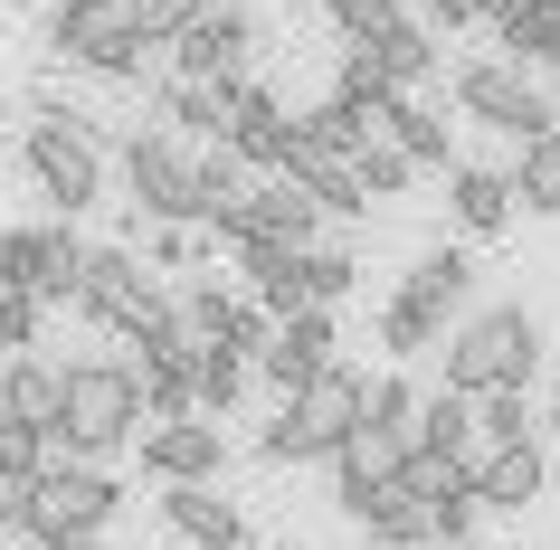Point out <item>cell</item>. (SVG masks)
Returning <instances> with one entry per match:
<instances>
[{"mask_svg":"<svg viewBox=\"0 0 560 550\" xmlns=\"http://www.w3.org/2000/svg\"><path fill=\"white\" fill-rule=\"evenodd\" d=\"M475 436V399H456V389H428V408H418V446H466Z\"/></svg>","mask_w":560,"mask_h":550,"instance_id":"cell-37","label":"cell"},{"mask_svg":"<svg viewBox=\"0 0 560 550\" xmlns=\"http://www.w3.org/2000/svg\"><path fill=\"white\" fill-rule=\"evenodd\" d=\"M247 379H257L247 351H219V342H209V351H200V418H229V408L247 399Z\"/></svg>","mask_w":560,"mask_h":550,"instance_id":"cell-33","label":"cell"},{"mask_svg":"<svg viewBox=\"0 0 560 550\" xmlns=\"http://www.w3.org/2000/svg\"><path fill=\"white\" fill-rule=\"evenodd\" d=\"M295 143L304 152H332V162H361V143H381V133H371L342 95H324V105H304V115H295Z\"/></svg>","mask_w":560,"mask_h":550,"instance_id":"cell-28","label":"cell"},{"mask_svg":"<svg viewBox=\"0 0 560 550\" xmlns=\"http://www.w3.org/2000/svg\"><path fill=\"white\" fill-rule=\"evenodd\" d=\"M219 351H247V361H266V351H276V314H266V304H237L229 332H219Z\"/></svg>","mask_w":560,"mask_h":550,"instance_id":"cell-44","label":"cell"},{"mask_svg":"<svg viewBox=\"0 0 560 550\" xmlns=\"http://www.w3.org/2000/svg\"><path fill=\"white\" fill-rule=\"evenodd\" d=\"M304 285H314V304L332 314V304L361 285V257H352V247H304Z\"/></svg>","mask_w":560,"mask_h":550,"instance_id":"cell-39","label":"cell"},{"mask_svg":"<svg viewBox=\"0 0 560 550\" xmlns=\"http://www.w3.org/2000/svg\"><path fill=\"white\" fill-rule=\"evenodd\" d=\"M257 48H266V38H257V10L237 0V10H200V30L180 38L172 58H180V77H247Z\"/></svg>","mask_w":560,"mask_h":550,"instance_id":"cell-14","label":"cell"},{"mask_svg":"<svg viewBox=\"0 0 560 550\" xmlns=\"http://www.w3.org/2000/svg\"><path fill=\"white\" fill-rule=\"evenodd\" d=\"M276 180H295V190L324 209V219H371V190H361V172H352V162H332V152H304V143H295Z\"/></svg>","mask_w":560,"mask_h":550,"instance_id":"cell-21","label":"cell"},{"mask_svg":"<svg viewBox=\"0 0 560 550\" xmlns=\"http://www.w3.org/2000/svg\"><path fill=\"white\" fill-rule=\"evenodd\" d=\"M209 10H237V0H209Z\"/></svg>","mask_w":560,"mask_h":550,"instance_id":"cell-51","label":"cell"},{"mask_svg":"<svg viewBox=\"0 0 560 550\" xmlns=\"http://www.w3.org/2000/svg\"><path fill=\"white\" fill-rule=\"evenodd\" d=\"M86 237H77V219H48V276H38V304H77V285H86Z\"/></svg>","mask_w":560,"mask_h":550,"instance_id":"cell-32","label":"cell"},{"mask_svg":"<svg viewBox=\"0 0 560 550\" xmlns=\"http://www.w3.org/2000/svg\"><path fill=\"white\" fill-rule=\"evenodd\" d=\"M418 408H428V389H418V379H371V418H361V428H399V436H418Z\"/></svg>","mask_w":560,"mask_h":550,"instance_id":"cell-40","label":"cell"},{"mask_svg":"<svg viewBox=\"0 0 560 550\" xmlns=\"http://www.w3.org/2000/svg\"><path fill=\"white\" fill-rule=\"evenodd\" d=\"M285 550H314V541H285Z\"/></svg>","mask_w":560,"mask_h":550,"instance_id":"cell-52","label":"cell"},{"mask_svg":"<svg viewBox=\"0 0 560 550\" xmlns=\"http://www.w3.org/2000/svg\"><path fill=\"white\" fill-rule=\"evenodd\" d=\"M446 389L456 399H503V389H532L541 371V314L532 304H475L456 332H446Z\"/></svg>","mask_w":560,"mask_h":550,"instance_id":"cell-1","label":"cell"},{"mask_svg":"<svg viewBox=\"0 0 560 550\" xmlns=\"http://www.w3.org/2000/svg\"><path fill=\"white\" fill-rule=\"evenodd\" d=\"M20 162H30L38 200H58L67 219L105 200V124L95 115H38L20 133Z\"/></svg>","mask_w":560,"mask_h":550,"instance_id":"cell-4","label":"cell"},{"mask_svg":"<svg viewBox=\"0 0 560 550\" xmlns=\"http://www.w3.org/2000/svg\"><path fill=\"white\" fill-rule=\"evenodd\" d=\"M361 418H371V379L332 361V371L314 379V389H295V399L266 418L257 456H266V465H314V456L332 465V456H342V446L361 436Z\"/></svg>","mask_w":560,"mask_h":550,"instance_id":"cell-2","label":"cell"},{"mask_svg":"<svg viewBox=\"0 0 560 550\" xmlns=\"http://www.w3.org/2000/svg\"><path fill=\"white\" fill-rule=\"evenodd\" d=\"M361 58L381 67V77H389V86H399V95H418V86H428V77H438V67H446V38L428 30V20H389V30L371 38Z\"/></svg>","mask_w":560,"mask_h":550,"instance_id":"cell-20","label":"cell"},{"mask_svg":"<svg viewBox=\"0 0 560 550\" xmlns=\"http://www.w3.org/2000/svg\"><path fill=\"white\" fill-rule=\"evenodd\" d=\"M438 550H485V541H438Z\"/></svg>","mask_w":560,"mask_h":550,"instance_id":"cell-49","label":"cell"},{"mask_svg":"<svg viewBox=\"0 0 560 550\" xmlns=\"http://www.w3.org/2000/svg\"><path fill=\"white\" fill-rule=\"evenodd\" d=\"M314 229H324V209L304 200L295 180H266V190H247V200H229L219 219H209V237L219 247H314Z\"/></svg>","mask_w":560,"mask_h":550,"instance_id":"cell-10","label":"cell"},{"mask_svg":"<svg viewBox=\"0 0 560 550\" xmlns=\"http://www.w3.org/2000/svg\"><path fill=\"white\" fill-rule=\"evenodd\" d=\"M352 531H371L381 550H438V513H428L409 484H381V493L352 513Z\"/></svg>","mask_w":560,"mask_h":550,"instance_id":"cell-23","label":"cell"},{"mask_svg":"<svg viewBox=\"0 0 560 550\" xmlns=\"http://www.w3.org/2000/svg\"><path fill=\"white\" fill-rule=\"evenodd\" d=\"M314 10H332V0H314Z\"/></svg>","mask_w":560,"mask_h":550,"instance_id":"cell-55","label":"cell"},{"mask_svg":"<svg viewBox=\"0 0 560 550\" xmlns=\"http://www.w3.org/2000/svg\"><path fill=\"white\" fill-rule=\"evenodd\" d=\"M229 152L237 162H257V172H285V152H295V115H285V95L276 86H237V115H229Z\"/></svg>","mask_w":560,"mask_h":550,"instance_id":"cell-17","label":"cell"},{"mask_svg":"<svg viewBox=\"0 0 560 550\" xmlns=\"http://www.w3.org/2000/svg\"><path fill=\"white\" fill-rule=\"evenodd\" d=\"M332 351H342V332H332V314L314 304V314L276 323V351L257 361V379H266V389H285V399H295V389H314V379L332 371Z\"/></svg>","mask_w":560,"mask_h":550,"instance_id":"cell-13","label":"cell"},{"mask_svg":"<svg viewBox=\"0 0 560 550\" xmlns=\"http://www.w3.org/2000/svg\"><path fill=\"white\" fill-rule=\"evenodd\" d=\"M200 10L209 0H133V38L143 48H180V38L200 30Z\"/></svg>","mask_w":560,"mask_h":550,"instance_id":"cell-35","label":"cell"},{"mask_svg":"<svg viewBox=\"0 0 560 550\" xmlns=\"http://www.w3.org/2000/svg\"><path fill=\"white\" fill-rule=\"evenodd\" d=\"M475 20H485V0H428V30H438V38L475 30Z\"/></svg>","mask_w":560,"mask_h":550,"instance_id":"cell-45","label":"cell"},{"mask_svg":"<svg viewBox=\"0 0 560 550\" xmlns=\"http://www.w3.org/2000/svg\"><path fill=\"white\" fill-rule=\"evenodd\" d=\"M124 513V484L105 475V465H67V475H48V484H30V541H105V522Z\"/></svg>","mask_w":560,"mask_h":550,"instance_id":"cell-9","label":"cell"},{"mask_svg":"<svg viewBox=\"0 0 560 550\" xmlns=\"http://www.w3.org/2000/svg\"><path fill=\"white\" fill-rule=\"evenodd\" d=\"M399 10H409V0H399ZM418 10H428V0H418Z\"/></svg>","mask_w":560,"mask_h":550,"instance_id":"cell-54","label":"cell"},{"mask_svg":"<svg viewBox=\"0 0 560 550\" xmlns=\"http://www.w3.org/2000/svg\"><path fill=\"white\" fill-rule=\"evenodd\" d=\"M162 522H172L180 541H200V550H247V513L219 484H162Z\"/></svg>","mask_w":560,"mask_h":550,"instance_id":"cell-19","label":"cell"},{"mask_svg":"<svg viewBox=\"0 0 560 550\" xmlns=\"http://www.w3.org/2000/svg\"><path fill=\"white\" fill-rule=\"evenodd\" d=\"M494 48L513 67H560V20H551V10H503V20H494Z\"/></svg>","mask_w":560,"mask_h":550,"instance_id":"cell-30","label":"cell"},{"mask_svg":"<svg viewBox=\"0 0 560 550\" xmlns=\"http://www.w3.org/2000/svg\"><path fill=\"white\" fill-rule=\"evenodd\" d=\"M399 484H409L428 513H446V503H475V475H466V456H456V446H409Z\"/></svg>","mask_w":560,"mask_h":550,"instance_id":"cell-27","label":"cell"},{"mask_svg":"<svg viewBox=\"0 0 560 550\" xmlns=\"http://www.w3.org/2000/svg\"><path fill=\"white\" fill-rule=\"evenodd\" d=\"M38 332H48V304H38V294H10V285H0V351L20 361V351H38Z\"/></svg>","mask_w":560,"mask_h":550,"instance_id":"cell-42","label":"cell"},{"mask_svg":"<svg viewBox=\"0 0 560 550\" xmlns=\"http://www.w3.org/2000/svg\"><path fill=\"white\" fill-rule=\"evenodd\" d=\"M38 276H48V229H0V285L38 294Z\"/></svg>","mask_w":560,"mask_h":550,"instance_id":"cell-36","label":"cell"},{"mask_svg":"<svg viewBox=\"0 0 560 550\" xmlns=\"http://www.w3.org/2000/svg\"><path fill=\"white\" fill-rule=\"evenodd\" d=\"M389 143L409 152L418 172H456V133H446V115L438 105H428V95H399V105H389V124H381Z\"/></svg>","mask_w":560,"mask_h":550,"instance_id":"cell-25","label":"cell"},{"mask_svg":"<svg viewBox=\"0 0 560 550\" xmlns=\"http://www.w3.org/2000/svg\"><path fill=\"white\" fill-rule=\"evenodd\" d=\"M172 314H180V332H190V351H209V342H219V332H229L237 294L219 285V276H190V285L172 294Z\"/></svg>","mask_w":560,"mask_h":550,"instance_id":"cell-29","label":"cell"},{"mask_svg":"<svg viewBox=\"0 0 560 550\" xmlns=\"http://www.w3.org/2000/svg\"><path fill=\"white\" fill-rule=\"evenodd\" d=\"M143 379H133V361H67V418L58 436L77 446V465H115L133 436H143Z\"/></svg>","mask_w":560,"mask_h":550,"instance_id":"cell-3","label":"cell"},{"mask_svg":"<svg viewBox=\"0 0 560 550\" xmlns=\"http://www.w3.org/2000/svg\"><path fill=\"white\" fill-rule=\"evenodd\" d=\"M38 10H58V0H38Z\"/></svg>","mask_w":560,"mask_h":550,"instance_id":"cell-53","label":"cell"},{"mask_svg":"<svg viewBox=\"0 0 560 550\" xmlns=\"http://www.w3.org/2000/svg\"><path fill=\"white\" fill-rule=\"evenodd\" d=\"M133 379H143V418L152 428L200 418V361H133Z\"/></svg>","mask_w":560,"mask_h":550,"instance_id":"cell-26","label":"cell"},{"mask_svg":"<svg viewBox=\"0 0 560 550\" xmlns=\"http://www.w3.org/2000/svg\"><path fill=\"white\" fill-rule=\"evenodd\" d=\"M77 314L133 342V332H152V323L172 314V294H162V276L143 266V247H95V257H86V285H77Z\"/></svg>","mask_w":560,"mask_h":550,"instance_id":"cell-8","label":"cell"},{"mask_svg":"<svg viewBox=\"0 0 560 550\" xmlns=\"http://www.w3.org/2000/svg\"><path fill=\"white\" fill-rule=\"evenodd\" d=\"M0 418H10V428H48V436H58V418H67V361H48V351L0 361Z\"/></svg>","mask_w":560,"mask_h":550,"instance_id":"cell-16","label":"cell"},{"mask_svg":"<svg viewBox=\"0 0 560 550\" xmlns=\"http://www.w3.org/2000/svg\"><path fill=\"white\" fill-rule=\"evenodd\" d=\"M513 200H523L532 219H560V133L513 152Z\"/></svg>","mask_w":560,"mask_h":550,"instance_id":"cell-31","label":"cell"},{"mask_svg":"<svg viewBox=\"0 0 560 550\" xmlns=\"http://www.w3.org/2000/svg\"><path fill=\"white\" fill-rule=\"evenodd\" d=\"M143 475L152 484H219L229 475V428L219 418H180V428H143Z\"/></svg>","mask_w":560,"mask_h":550,"instance_id":"cell-11","label":"cell"},{"mask_svg":"<svg viewBox=\"0 0 560 550\" xmlns=\"http://www.w3.org/2000/svg\"><path fill=\"white\" fill-rule=\"evenodd\" d=\"M389 20H409V10H399V0H332V30H342V48H371Z\"/></svg>","mask_w":560,"mask_h":550,"instance_id":"cell-43","label":"cell"},{"mask_svg":"<svg viewBox=\"0 0 560 550\" xmlns=\"http://www.w3.org/2000/svg\"><path fill=\"white\" fill-rule=\"evenodd\" d=\"M381 351H389V361H418V351H446V332L418 314V304H399V294H389V304H381Z\"/></svg>","mask_w":560,"mask_h":550,"instance_id":"cell-34","label":"cell"},{"mask_svg":"<svg viewBox=\"0 0 560 550\" xmlns=\"http://www.w3.org/2000/svg\"><path fill=\"white\" fill-rule=\"evenodd\" d=\"M124 190H133V209L162 219V229H209L200 152H180V133H162V124H133V133H124Z\"/></svg>","mask_w":560,"mask_h":550,"instance_id":"cell-5","label":"cell"},{"mask_svg":"<svg viewBox=\"0 0 560 550\" xmlns=\"http://www.w3.org/2000/svg\"><path fill=\"white\" fill-rule=\"evenodd\" d=\"M48 48L67 67H86V77H115V86H133L143 58H152L133 38V0H58L48 10Z\"/></svg>","mask_w":560,"mask_h":550,"instance_id":"cell-7","label":"cell"},{"mask_svg":"<svg viewBox=\"0 0 560 550\" xmlns=\"http://www.w3.org/2000/svg\"><path fill=\"white\" fill-rule=\"evenodd\" d=\"M352 172H361V190H371V200H399V190L418 180V162L381 133V143H361V162H352Z\"/></svg>","mask_w":560,"mask_h":550,"instance_id":"cell-38","label":"cell"},{"mask_svg":"<svg viewBox=\"0 0 560 550\" xmlns=\"http://www.w3.org/2000/svg\"><path fill=\"white\" fill-rule=\"evenodd\" d=\"M513 209H523L513 200V162H456V172H446V219L466 237H503Z\"/></svg>","mask_w":560,"mask_h":550,"instance_id":"cell-15","label":"cell"},{"mask_svg":"<svg viewBox=\"0 0 560 550\" xmlns=\"http://www.w3.org/2000/svg\"><path fill=\"white\" fill-rule=\"evenodd\" d=\"M503 10H541V0H485V20H503Z\"/></svg>","mask_w":560,"mask_h":550,"instance_id":"cell-46","label":"cell"},{"mask_svg":"<svg viewBox=\"0 0 560 550\" xmlns=\"http://www.w3.org/2000/svg\"><path fill=\"white\" fill-rule=\"evenodd\" d=\"M475 493H485V513H532V503L551 493V456H541V436L503 446V456L475 475Z\"/></svg>","mask_w":560,"mask_h":550,"instance_id":"cell-22","label":"cell"},{"mask_svg":"<svg viewBox=\"0 0 560 550\" xmlns=\"http://www.w3.org/2000/svg\"><path fill=\"white\" fill-rule=\"evenodd\" d=\"M209 229H162V219H143V266L152 276H180V266H200Z\"/></svg>","mask_w":560,"mask_h":550,"instance_id":"cell-41","label":"cell"},{"mask_svg":"<svg viewBox=\"0 0 560 550\" xmlns=\"http://www.w3.org/2000/svg\"><path fill=\"white\" fill-rule=\"evenodd\" d=\"M30 550H105V541H30Z\"/></svg>","mask_w":560,"mask_h":550,"instance_id":"cell-47","label":"cell"},{"mask_svg":"<svg viewBox=\"0 0 560 550\" xmlns=\"http://www.w3.org/2000/svg\"><path fill=\"white\" fill-rule=\"evenodd\" d=\"M399 304H418L438 332H456V323L475 314V257H466V247H446V237H438V247H418V266L399 276Z\"/></svg>","mask_w":560,"mask_h":550,"instance_id":"cell-12","label":"cell"},{"mask_svg":"<svg viewBox=\"0 0 560 550\" xmlns=\"http://www.w3.org/2000/svg\"><path fill=\"white\" fill-rule=\"evenodd\" d=\"M237 86H247V77H172V86L152 95V115H162V133H209V143H229Z\"/></svg>","mask_w":560,"mask_h":550,"instance_id":"cell-18","label":"cell"},{"mask_svg":"<svg viewBox=\"0 0 560 550\" xmlns=\"http://www.w3.org/2000/svg\"><path fill=\"white\" fill-rule=\"evenodd\" d=\"M446 86H456V105H466L475 124H494L513 152H523V143H551V133H560V105L532 86V67H513V58H466Z\"/></svg>","mask_w":560,"mask_h":550,"instance_id":"cell-6","label":"cell"},{"mask_svg":"<svg viewBox=\"0 0 560 550\" xmlns=\"http://www.w3.org/2000/svg\"><path fill=\"white\" fill-rule=\"evenodd\" d=\"M551 436H560V389H551Z\"/></svg>","mask_w":560,"mask_h":550,"instance_id":"cell-48","label":"cell"},{"mask_svg":"<svg viewBox=\"0 0 560 550\" xmlns=\"http://www.w3.org/2000/svg\"><path fill=\"white\" fill-rule=\"evenodd\" d=\"M247 285H257V304L276 323H295V314H314V285H304V247H247Z\"/></svg>","mask_w":560,"mask_h":550,"instance_id":"cell-24","label":"cell"},{"mask_svg":"<svg viewBox=\"0 0 560 550\" xmlns=\"http://www.w3.org/2000/svg\"><path fill=\"white\" fill-rule=\"evenodd\" d=\"M0 124H10V95H0Z\"/></svg>","mask_w":560,"mask_h":550,"instance_id":"cell-50","label":"cell"}]
</instances>
